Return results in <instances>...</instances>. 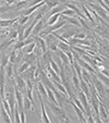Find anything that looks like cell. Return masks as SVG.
<instances>
[{"label": "cell", "instance_id": "cell-9", "mask_svg": "<svg viewBox=\"0 0 109 123\" xmlns=\"http://www.w3.org/2000/svg\"><path fill=\"white\" fill-rule=\"evenodd\" d=\"M19 21V16L15 18V19H10V20H1L0 24H1V27H12L14 23Z\"/></svg>", "mask_w": 109, "mask_h": 123}, {"label": "cell", "instance_id": "cell-25", "mask_svg": "<svg viewBox=\"0 0 109 123\" xmlns=\"http://www.w3.org/2000/svg\"><path fill=\"white\" fill-rule=\"evenodd\" d=\"M28 19H30V15H20L18 23H19V25H24L28 22Z\"/></svg>", "mask_w": 109, "mask_h": 123}, {"label": "cell", "instance_id": "cell-41", "mask_svg": "<svg viewBox=\"0 0 109 123\" xmlns=\"http://www.w3.org/2000/svg\"><path fill=\"white\" fill-rule=\"evenodd\" d=\"M44 1L45 0H33V1L30 2V5H31V7H32V6H35V5H38V3L44 2Z\"/></svg>", "mask_w": 109, "mask_h": 123}, {"label": "cell", "instance_id": "cell-44", "mask_svg": "<svg viewBox=\"0 0 109 123\" xmlns=\"http://www.w3.org/2000/svg\"><path fill=\"white\" fill-rule=\"evenodd\" d=\"M103 1H104V2L106 3V5H107V6H108V7H109V0H103Z\"/></svg>", "mask_w": 109, "mask_h": 123}, {"label": "cell", "instance_id": "cell-22", "mask_svg": "<svg viewBox=\"0 0 109 123\" xmlns=\"http://www.w3.org/2000/svg\"><path fill=\"white\" fill-rule=\"evenodd\" d=\"M58 47H59V49L65 51V52H67V51H69V50H71L69 44H67V43H64V42H59L58 43Z\"/></svg>", "mask_w": 109, "mask_h": 123}, {"label": "cell", "instance_id": "cell-35", "mask_svg": "<svg viewBox=\"0 0 109 123\" xmlns=\"http://www.w3.org/2000/svg\"><path fill=\"white\" fill-rule=\"evenodd\" d=\"M74 102H75V104H77V107H79L80 109H81L82 111L84 112V113H85V112H86V111H85V108H84L83 104H82V102H81V100H80V99H77V98H74Z\"/></svg>", "mask_w": 109, "mask_h": 123}, {"label": "cell", "instance_id": "cell-39", "mask_svg": "<svg viewBox=\"0 0 109 123\" xmlns=\"http://www.w3.org/2000/svg\"><path fill=\"white\" fill-rule=\"evenodd\" d=\"M73 49H74L75 51H77L79 55H82V56H84L85 54H88V52H86L85 50H83V49H81V48H79V47H73Z\"/></svg>", "mask_w": 109, "mask_h": 123}, {"label": "cell", "instance_id": "cell-45", "mask_svg": "<svg viewBox=\"0 0 109 123\" xmlns=\"http://www.w3.org/2000/svg\"><path fill=\"white\" fill-rule=\"evenodd\" d=\"M106 92H107V93L109 94V88H107V89H106Z\"/></svg>", "mask_w": 109, "mask_h": 123}, {"label": "cell", "instance_id": "cell-4", "mask_svg": "<svg viewBox=\"0 0 109 123\" xmlns=\"http://www.w3.org/2000/svg\"><path fill=\"white\" fill-rule=\"evenodd\" d=\"M94 81H93V84L95 85V88L97 91V94L99 96L100 100H102V97H104V93H105V89H104V85H103V82L98 79L97 76H93Z\"/></svg>", "mask_w": 109, "mask_h": 123}, {"label": "cell", "instance_id": "cell-3", "mask_svg": "<svg viewBox=\"0 0 109 123\" xmlns=\"http://www.w3.org/2000/svg\"><path fill=\"white\" fill-rule=\"evenodd\" d=\"M14 93H15V99H16V102H18V106L20 108V111H23L24 110V97L22 95V93L20 92V88L18 86L14 84Z\"/></svg>", "mask_w": 109, "mask_h": 123}, {"label": "cell", "instance_id": "cell-43", "mask_svg": "<svg viewBox=\"0 0 109 123\" xmlns=\"http://www.w3.org/2000/svg\"><path fill=\"white\" fill-rule=\"evenodd\" d=\"M100 73H103V74H105L106 76L109 77V72H108V70L104 69V68H102V71H100Z\"/></svg>", "mask_w": 109, "mask_h": 123}, {"label": "cell", "instance_id": "cell-8", "mask_svg": "<svg viewBox=\"0 0 109 123\" xmlns=\"http://www.w3.org/2000/svg\"><path fill=\"white\" fill-rule=\"evenodd\" d=\"M69 104L71 105L72 107H73V109H74V111L77 112V118H79V120L81 121V122H87L86 121V119H85V117H84V112L82 111L81 109H80L79 107L77 106V104H75L74 101H72V100H69Z\"/></svg>", "mask_w": 109, "mask_h": 123}, {"label": "cell", "instance_id": "cell-18", "mask_svg": "<svg viewBox=\"0 0 109 123\" xmlns=\"http://www.w3.org/2000/svg\"><path fill=\"white\" fill-rule=\"evenodd\" d=\"M52 83H53V85L56 86L57 88H58L62 94L68 95V91H67V88H65V86L63 85L62 83H59V82H56V81H52Z\"/></svg>", "mask_w": 109, "mask_h": 123}, {"label": "cell", "instance_id": "cell-33", "mask_svg": "<svg viewBox=\"0 0 109 123\" xmlns=\"http://www.w3.org/2000/svg\"><path fill=\"white\" fill-rule=\"evenodd\" d=\"M19 107V106H18ZM15 106V111H14V121H16V122H21V117H20V113H19V110L20 108H18Z\"/></svg>", "mask_w": 109, "mask_h": 123}, {"label": "cell", "instance_id": "cell-16", "mask_svg": "<svg viewBox=\"0 0 109 123\" xmlns=\"http://www.w3.org/2000/svg\"><path fill=\"white\" fill-rule=\"evenodd\" d=\"M43 26H44V22H43V19H42V20H39V21L37 22V24H36V25H35L34 30H33V35H34V36L38 35V33H39L43 28H44Z\"/></svg>", "mask_w": 109, "mask_h": 123}, {"label": "cell", "instance_id": "cell-2", "mask_svg": "<svg viewBox=\"0 0 109 123\" xmlns=\"http://www.w3.org/2000/svg\"><path fill=\"white\" fill-rule=\"evenodd\" d=\"M77 94H79V99L81 100V102L83 104L84 108H85L87 117L90 116V114H92V112H90V104H88V98H87V96H86V94L84 93L82 89H80V91L77 92Z\"/></svg>", "mask_w": 109, "mask_h": 123}, {"label": "cell", "instance_id": "cell-5", "mask_svg": "<svg viewBox=\"0 0 109 123\" xmlns=\"http://www.w3.org/2000/svg\"><path fill=\"white\" fill-rule=\"evenodd\" d=\"M36 93H37V96L38 98H39V102H40V109H42V119L40 120L43 121V122H46V123H49L50 122V119L48 118V116H47V112H46V109H45V106H44V101H43L42 99V95H40V92L38 91V88L36 89Z\"/></svg>", "mask_w": 109, "mask_h": 123}, {"label": "cell", "instance_id": "cell-24", "mask_svg": "<svg viewBox=\"0 0 109 123\" xmlns=\"http://www.w3.org/2000/svg\"><path fill=\"white\" fill-rule=\"evenodd\" d=\"M63 10H64V7H59V6H57V7H55L53 9H51V11L49 12V16L53 15V14H56V13H61Z\"/></svg>", "mask_w": 109, "mask_h": 123}, {"label": "cell", "instance_id": "cell-30", "mask_svg": "<svg viewBox=\"0 0 109 123\" xmlns=\"http://www.w3.org/2000/svg\"><path fill=\"white\" fill-rule=\"evenodd\" d=\"M64 19H65V21L70 22V23L74 24V25H77V26H80L79 19H77V20H75V19H73V18H71V16H64Z\"/></svg>", "mask_w": 109, "mask_h": 123}, {"label": "cell", "instance_id": "cell-27", "mask_svg": "<svg viewBox=\"0 0 109 123\" xmlns=\"http://www.w3.org/2000/svg\"><path fill=\"white\" fill-rule=\"evenodd\" d=\"M36 59V57H35V55H33V54H26V56H25V58H24V62H30V63H32L33 61Z\"/></svg>", "mask_w": 109, "mask_h": 123}, {"label": "cell", "instance_id": "cell-23", "mask_svg": "<svg viewBox=\"0 0 109 123\" xmlns=\"http://www.w3.org/2000/svg\"><path fill=\"white\" fill-rule=\"evenodd\" d=\"M82 8H83V11H84V13H85L86 18H87V19L94 24V19H93V16H92V14H90V12L88 11V9H87V7H86V5H83V6H82Z\"/></svg>", "mask_w": 109, "mask_h": 123}, {"label": "cell", "instance_id": "cell-26", "mask_svg": "<svg viewBox=\"0 0 109 123\" xmlns=\"http://www.w3.org/2000/svg\"><path fill=\"white\" fill-rule=\"evenodd\" d=\"M74 13L75 12L73 11V10H71V9H64L62 12H61V15L62 16H72V15H74Z\"/></svg>", "mask_w": 109, "mask_h": 123}, {"label": "cell", "instance_id": "cell-1", "mask_svg": "<svg viewBox=\"0 0 109 123\" xmlns=\"http://www.w3.org/2000/svg\"><path fill=\"white\" fill-rule=\"evenodd\" d=\"M48 106H49V108L52 110L53 114L59 118V121H60V122H71V120H70L69 117L67 116L65 111L63 110V107H60L58 105L53 104V102L50 101V100H48Z\"/></svg>", "mask_w": 109, "mask_h": 123}, {"label": "cell", "instance_id": "cell-32", "mask_svg": "<svg viewBox=\"0 0 109 123\" xmlns=\"http://www.w3.org/2000/svg\"><path fill=\"white\" fill-rule=\"evenodd\" d=\"M8 62L9 61V56H5L2 54V59H1V68H6V65H8Z\"/></svg>", "mask_w": 109, "mask_h": 123}, {"label": "cell", "instance_id": "cell-37", "mask_svg": "<svg viewBox=\"0 0 109 123\" xmlns=\"http://www.w3.org/2000/svg\"><path fill=\"white\" fill-rule=\"evenodd\" d=\"M23 47H25V44H24V40L23 42H18L15 44V46H14L13 49H16V50H20V49H22Z\"/></svg>", "mask_w": 109, "mask_h": 123}, {"label": "cell", "instance_id": "cell-34", "mask_svg": "<svg viewBox=\"0 0 109 123\" xmlns=\"http://www.w3.org/2000/svg\"><path fill=\"white\" fill-rule=\"evenodd\" d=\"M13 43H15V39H9L8 42H3L2 43V45H1V50H5V48L6 47H8L9 45H11V44H13Z\"/></svg>", "mask_w": 109, "mask_h": 123}, {"label": "cell", "instance_id": "cell-47", "mask_svg": "<svg viewBox=\"0 0 109 123\" xmlns=\"http://www.w3.org/2000/svg\"><path fill=\"white\" fill-rule=\"evenodd\" d=\"M86 1H88V2H90V1H92V0H86Z\"/></svg>", "mask_w": 109, "mask_h": 123}, {"label": "cell", "instance_id": "cell-20", "mask_svg": "<svg viewBox=\"0 0 109 123\" xmlns=\"http://www.w3.org/2000/svg\"><path fill=\"white\" fill-rule=\"evenodd\" d=\"M16 58H18V50L13 49V50L11 51V54L9 55V61L14 64V63L16 62Z\"/></svg>", "mask_w": 109, "mask_h": 123}, {"label": "cell", "instance_id": "cell-19", "mask_svg": "<svg viewBox=\"0 0 109 123\" xmlns=\"http://www.w3.org/2000/svg\"><path fill=\"white\" fill-rule=\"evenodd\" d=\"M30 67H31V63H30V62H24L23 64H22L21 67L19 68V70H18V72L15 73V75H16V74H22L23 72H26Z\"/></svg>", "mask_w": 109, "mask_h": 123}, {"label": "cell", "instance_id": "cell-15", "mask_svg": "<svg viewBox=\"0 0 109 123\" xmlns=\"http://www.w3.org/2000/svg\"><path fill=\"white\" fill-rule=\"evenodd\" d=\"M60 16H61V13H56V14H53V15L49 16V20L47 21L46 25H48V26L53 25V24H55L57 21H58V19L60 18Z\"/></svg>", "mask_w": 109, "mask_h": 123}, {"label": "cell", "instance_id": "cell-29", "mask_svg": "<svg viewBox=\"0 0 109 123\" xmlns=\"http://www.w3.org/2000/svg\"><path fill=\"white\" fill-rule=\"evenodd\" d=\"M49 64L51 65V68H52V69L55 70V71H56V72L58 73V74H59V73H60V70H59L58 65L56 64V62H55V61L52 60V58H51V57H50V58H49Z\"/></svg>", "mask_w": 109, "mask_h": 123}, {"label": "cell", "instance_id": "cell-36", "mask_svg": "<svg viewBox=\"0 0 109 123\" xmlns=\"http://www.w3.org/2000/svg\"><path fill=\"white\" fill-rule=\"evenodd\" d=\"M26 5H27V1H19V2L15 5V9L20 10V9H22L23 7H25Z\"/></svg>", "mask_w": 109, "mask_h": 123}, {"label": "cell", "instance_id": "cell-42", "mask_svg": "<svg viewBox=\"0 0 109 123\" xmlns=\"http://www.w3.org/2000/svg\"><path fill=\"white\" fill-rule=\"evenodd\" d=\"M20 117H21V122L22 123H25L26 119H25V113H24V110H23V111H20Z\"/></svg>", "mask_w": 109, "mask_h": 123}, {"label": "cell", "instance_id": "cell-28", "mask_svg": "<svg viewBox=\"0 0 109 123\" xmlns=\"http://www.w3.org/2000/svg\"><path fill=\"white\" fill-rule=\"evenodd\" d=\"M36 45H37V44H36L35 42L28 45L27 48H25V54H32L33 51H34V49L36 48Z\"/></svg>", "mask_w": 109, "mask_h": 123}, {"label": "cell", "instance_id": "cell-7", "mask_svg": "<svg viewBox=\"0 0 109 123\" xmlns=\"http://www.w3.org/2000/svg\"><path fill=\"white\" fill-rule=\"evenodd\" d=\"M71 71H72V82H73V85H74L77 92H79L81 89V84H80V79L74 69V65H71Z\"/></svg>", "mask_w": 109, "mask_h": 123}, {"label": "cell", "instance_id": "cell-14", "mask_svg": "<svg viewBox=\"0 0 109 123\" xmlns=\"http://www.w3.org/2000/svg\"><path fill=\"white\" fill-rule=\"evenodd\" d=\"M15 83H16V86H18L20 89L25 88L26 82L24 81V79H23V77H22L20 74H16V75H15Z\"/></svg>", "mask_w": 109, "mask_h": 123}, {"label": "cell", "instance_id": "cell-6", "mask_svg": "<svg viewBox=\"0 0 109 123\" xmlns=\"http://www.w3.org/2000/svg\"><path fill=\"white\" fill-rule=\"evenodd\" d=\"M65 25V21H61V22H59V23H55L53 25H51L50 27H48L46 31H44V32L42 33V35H44V36H46V35H48L49 33H53L55 31H57V30H59V28H61L62 26H64ZM40 35V36H42Z\"/></svg>", "mask_w": 109, "mask_h": 123}, {"label": "cell", "instance_id": "cell-13", "mask_svg": "<svg viewBox=\"0 0 109 123\" xmlns=\"http://www.w3.org/2000/svg\"><path fill=\"white\" fill-rule=\"evenodd\" d=\"M1 119H2V121L6 122V123H11L12 122L11 116L8 113V111L5 109L3 106H1Z\"/></svg>", "mask_w": 109, "mask_h": 123}, {"label": "cell", "instance_id": "cell-46", "mask_svg": "<svg viewBox=\"0 0 109 123\" xmlns=\"http://www.w3.org/2000/svg\"><path fill=\"white\" fill-rule=\"evenodd\" d=\"M75 1H84V0H75Z\"/></svg>", "mask_w": 109, "mask_h": 123}, {"label": "cell", "instance_id": "cell-21", "mask_svg": "<svg viewBox=\"0 0 109 123\" xmlns=\"http://www.w3.org/2000/svg\"><path fill=\"white\" fill-rule=\"evenodd\" d=\"M12 74H13V63L9 62V64L7 65V72H6V76H7V79H11Z\"/></svg>", "mask_w": 109, "mask_h": 123}, {"label": "cell", "instance_id": "cell-38", "mask_svg": "<svg viewBox=\"0 0 109 123\" xmlns=\"http://www.w3.org/2000/svg\"><path fill=\"white\" fill-rule=\"evenodd\" d=\"M73 35H75V32H74V31H70V32H65L64 34L62 35V36H63L64 38H67V39H68V38L72 37Z\"/></svg>", "mask_w": 109, "mask_h": 123}, {"label": "cell", "instance_id": "cell-17", "mask_svg": "<svg viewBox=\"0 0 109 123\" xmlns=\"http://www.w3.org/2000/svg\"><path fill=\"white\" fill-rule=\"evenodd\" d=\"M99 116L102 118V120H107L108 118V114H107V110L105 108V106L103 105V102L99 104Z\"/></svg>", "mask_w": 109, "mask_h": 123}, {"label": "cell", "instance_id": "cell-40", "mask_svg": "<svg viewBox=\"0 0 109 123\" xmlns=\"http://www.w3.org/2000/svg\"><path fill=\"white\" fill-rule=\"evenodd\" d=\"M74 37H75V38H77V39H85L86 35L84 34V33H80V34H75V35H74Z\"/></svg>", "mask_w": 109, "mask_h": 123}, {"label": "cell", "instance_id": "cell-10", "mask_svg": "<svg viewBox=\"0 0 109 123\" xmlns=\"http://www.w3.org/2000/svg\"><path fill=\"white\" fill-rule=\"evenodd\" d=\"M37 88H38V91L42 93V95H43V97L45 98V99L48 101V93H47V87L45 86V84L43 83V82H38L37 83Z\"/></svg>", "mask_w": 109, "mask_h": 123}, {"label": "cell", "instance_id": "cell-12", "mask_svg": "<svg viewBox=\"0 0 109 123\" xmlns=\"http://www.w3.org/2000/svg\"><path fill=\"white\" fill-rule=\"evenodd\" d=\"M57 55H58V57L61 59V61H62V62L64 63V65H65V67L70 64L69 57H68V55H67V54H64V52H63V50H61V49H59V50L57 51Z\"/></svg>", "mask_w": 109, "mask_h": 123}, {"label": "cell", "instance_id": "cell-11", "mask_svg": "<svg viewBox=\"0 0 109 123\" xmlns=\"http://www.w3.org/2000/svg\"><path fill=\"white\" fill-rule=\"evenodd\" d=\"M34 38H35V43L40 47L43 54H46L47 52V47H46V43H45V40L43 39L42 37H38V36H35Z\"/></svg>", "mask_w": 109, "mask_h": 123}, {"label": "cell", "instance_id": "cell-31", "mask_svg": "<svg viewBox=\"0 0 109 123\" xmlns=\"http://www.w3.org/2000/svg\"><path fill=\"white\" fill-rule=\"evenodd\" d=\"M18 37H19V32H18V30H12L9 34V38L10 39H16Z\"/></svg>", "mask_w": 109, "mask_h": 123}]
</instances>
